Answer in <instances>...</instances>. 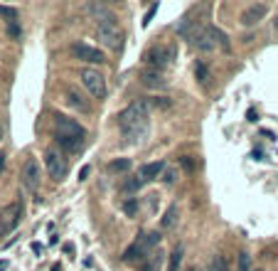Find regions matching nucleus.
<instances>
[{
	"mask_svg": "<svg viewBox=\"0 0 278 271\" xmlns=\"http://www.w3.org/2000/svg\"><path fill=\"white\" fill-rule=\"evenodd\" d=\"M148 101H133L118 114V131L128 143H140L148 136Z\"/></svg>",
	"mask_w": 278,
	"mask_h": 271,
	"instance_id": "1",
	"label": "nucleus"
},
{
	"mask_svg": "<svg viewBox=\"0 0 278 271\" xmlns=\"http://www.w3.org/2000/svg\"><path fill=\"white\" fill-rule=\"evenodd\" d=\"M160 244V234L158 232H150V234H143L133 241L126 251H123V261H145L150 256V249Z\"/></svg>",
	"mask_w": 278,
	"mask_h": 271,
	"instance_id": "2",
	"label": "nucleus"
},
{
	"mask_svg": "<svg viewBox=\"0 0 278 271\" xmlns=\"http://www.w3.org/2000/svg\"><path fill=\"white\" fill-rule=\"evenodd\" d=\"M79 79H82L84 89L89 91L94 99H106V94H109V84H106V79H104V74H101L99 69L86 67V69L79 72Z\"/></svg>",
	"mask_w": 278,
	"mask_h": 271,
	"instance_id": "3",
	"label": "nucleus"
},
{
	"mask_svg": "<svg viewBox=\"0 0 278 271\" xmlns=\"http://www.w3.org/2000/svg\"><path fill=\"white\" fill-rule=\"evenodd\" d=\"M45 168H47L52 180H64L67 173H69V163H67L64 153L59 148H47L45 151Z\"/></svg>",
	"mask_w": 278,
	"mask_h": 271,
	"instance_id": "4",
	"label": "nucleus"
},
{
	"mask_svg": "<svg viewBox=\"0 0 278 271\" xmlns=\"http://www.w3.org/2000/svg\"><path fill=\"white\" fill-rule=\"evenodd\" d=\"M55 136H64L69 141H82L86 138V128L79 121L69 119V116H55Z\"/></svg>",
	"mask_w": 278,
	"mask_h": 271,
	"instance_id": "5",
	"label": "nucleus"
},
{
	"mask_svg": "<svg viewBox=\"0 0 278 271\" xmlns=\"http://www.w3.org/2000/svg\"><path fill=\"white\" fill-rule=\"evenodd\" d=\"M172 60H175V47H165V45L150 47V50L143 55L145 67H150V69H160V72H163Z\"/></svg>",
	"mask_w": 278,
	"mask_h": 271,
	"instance_id": "6",
	"label": "nucleus"
},
{
	"mask_svg": "<svg viewBox=\"0 0 278 271\" xmlns=\"http://www.w3.org/2000/svg\"><path fill=\"white\" fill-rule=\"evenodd\" d=\"M96 37H99L101 45L109 47V50H118V47H121V30H118L116 20L96 23Z\"/></svg>",
	"mask_w": 278,
	"mask_h": 271,
	"instance_id": "7",
	"label": "nucleus"
},
{
	"mask_svg": "<svg viewBox=\"0 0 278 271\" xmlns=\"http://www.w3.org/2000/svg\"><path fill=\"white\" fill-rule=\"evenodd\" d=\"M69 52L77 57L79 62H86V64H104V55L96 50V47H91V45H86V42H74L72 47H69Z\"/></svg>",
	"mask_w": 278,
	"mask_h": 271,
	"instance_id": "8",
	"label": "nucleus"
},
{
	"mask_svg": "<svg viewBox=\"0 0 278 271\" xmlns=\"http://www.w3.org/2000/svg\"><path fill=\"white\" fill-rule=\"evenodd\" d=\"M20 178H23V185L28 187L30 192H35V190L40 187V163H37L35 158H28V160L23 163Z\"/></svg>",
	"mask_w": 278,
	"mask_h": 271,
	"instance_id": "9",
	"label": "nucleus"
},
{
	"mask_svg": "<svg viewBox=\"0 0 278 271\" xmlns=\"http://www.w3.org/2000/svg\"><path fill=\"white\" fill-rule=\"evenodd\" d=\"M266 13H268V8H266L263 3H253V5H249V8L239 15V20H241L244 28H253V25H258V23L266 18Z\"/></svg>",
	"mask_w": 278,
	"mask_h": 271,
	"instance_id": "10",
	"label": "nucleus"
},
{
	"mask_svg": "<svg viewBox=\"0 0 278 271\" xmlns=\"http://www.w3.org/2000/svg\"><path fill=\"white\" fill-rule=\"evenodd\" d=\"M140 84L148 87V89H165L167 79H165V74H163L160 69H150V67H145V69L140 72Z\"/></svg>",
	"mask_w": 278,
	"mask_h": 271,
	"instance_id": "11",
	"label": "nucleus"
},
{
	"mask_svg": "<svg viewBox=\"0 0 278 271\" xmlns=\"http://www.w3.org/2000/svg\"><path fill=\"white\" fill-rule=\"evenodd\" d=\"M64 96H67V104L72 106V109H77V111H82V114H89L91 111V104L84 99V94L77 87H67L64 89Z\"/></svg>",
	"mask_w": 278,
	"mask_h": 271,
	"instance_id": "12",
	"label": "nucleus"
},
{
	"mask_svg": "<svg viewBox=\"0 0 278 271\" xmlns=\"http://www.w3.org/2000/svg\"><path fill=\"white\" fill-rule=\"evenodd\" d=\"M163 170H165V163L163 160H155V163H145V165H140L138 175L143 182H150V180H158L160 175H163Z\"/></svg>",
	"mask_w": 278,
	"mask_h": 271,
	"instance_id": "13",
	"label": "nucleus"
},
{
	"mask_svg": "<svg viewBox=\"0 0 278 271\" xmlns=\"http://www.w3.org/2000/svg\"><path fill=\"white\" fill-rule=\"evenodd\" d=\"M192 45H195L199 52H212L217 42H214V37H212L209 28H204V30H199L195 37H192Z\"/></svg>",
	"mask_w": 278,
	"mask_h": 271,
	"instance_id": "14",
	"label": "nucleus"
},
{
	"mask_svg": "<svg viewBox=\"0 0 278 271\" xmlns=\"http://www.w3.org/2000/svg\"><path fill=\"white\" fill-rule=\"evenodd\" d=\"M20 214H23V207H20L18 202H15V205H10L8 212H5V224H3V229H5V232H10V229L20 222Z\"/></svg>",
	"mask_w": 278,
	"mask_h": 271,
	"instance_id": "15",
	"label": "nucleus"
},
{
	"mask_svg": "<svg viewBox=\"0 0 278 271\" xmlns=\"http://www.w3.org/2000/svg\"><path fill=\"white\" fill-rule=\"evenodd\" d=\"M109 170H111V173H126V170H131V160H128V158L111 160V163H109Z\"/></svg>",
	"mask_w": 278,
	"mask_h": 271,
	"instance_id": "16",
	"label": "nucleus"
},
{
	"mask_svg": "<svg viewBox=\"0 0 278 271\" xmlns=\"http://www.w3.org/2000/svg\"><path fill=\"white\" fill-rule=\"evenodd\" d=\"M180 264H182V246H175L172 254H170V266H167V271H177Z\"/></svg>",
	"mask_w": 278,
	"mask_h": 271,
	"instance_id": "17",
	"label": "nucleus"
},
{
	"mask_svg": "<svg viewBox=\"0 0 278 271\" xmlns=\"http://www.w3.org/2000/svg\"><path fill=\"white\" fill-rule=\"evenodd\" d=\"M0 15H3V18L8 20V25H10V23H18V15H20V13H18L15 8H10V5H0Z\"/></svg>",
	"mask_w": 278,
	"mask_h": 271,
	"instance_id": "18",
	"label": "nucleus"
},
{
	"mask_svg": "<svg viewBox=\"0 0 278 271\" xmlns=\"http://www.w3.org/2000/svg\"><path fill=\"white\" fill-rule=\"evenodd\" d=\"M175 217H177V207H170L165 212V217H163V229H170L175 224Z\"/></svg>",
	"mask_w": 278,
	"mask_h": 271,
	"instance_id": "19",
	"label": "nucleus"
},
{
	"mask_svg": "<svg viewBox=\"0 0 278 271\" xmlns=\"http://www.w3.org/2000/svg\"><path fill=\"white\" fill-rule=\"evenodd\" d=\"M195 72H197V77H199V82H202V84L207 87V84H209V72H207V67H204L202 62H197Z\"/></svg>",
	"mask_w": 278,
	"mask_h": 271,
	"instance_id": "20",
	"label": "nucleus"
},
{
	"mask_svg": "<svg viewBox=\"0 0 278 271\" xmlns=\"http://www.w3.org/2000/svg\"><path fill=\"white\" fill-rule=\"evenodd\" d=\"M209 271H229V266H226V259L217 254V256L212 259V266H209Z\"/></svg>",
	"mask_w": 278,
	"mask_h": 271,
	"instance_id": "21",
	"label": "nucleus"
},
{
	"mask_svg": "<svg viewBox=\"0 0 278 271\" xmlns=\"http://www.w3.org/2000/svg\"><path fill=\"white\" fill-rule=\"evenodd\" d=\"M158 266H160V259H155V256H148V259L143 261V266H140L138 271H158Z\"/></svg>",
	"mask_w": 278,
	"mask_h": 271,
	"instance_id": "22",
	"label": "nucleus"
},
{
	"mask_svg": "<svg viewBox=\"0 0 278 271\" xmlns=\"http://www.w3.org/2000/svg\"><path fill=\"white\" fill-rule=\"evenodd\" d=\"M140 185H143V180H140V178L126 180V182H123V192H136V190H140Z\"/></svg>",
	"mask_w": 278,
	"mask_h": 271,
	"instance_id": "23",
	"label": "nucleus"
},
{
	"mask_svg": "<svg viewBox=\"0 0 278 271\" xmlns=\"http://www.w3.org/2000/svg\"><path fill=\"white\" fill-rule=\"evenodd\" d=\"M239 271H251V256L246 251L239 254Z\"/></svg>",
	"mask_w": 278,
	"mask_h": 271,
	"instance_id": "24",
	"label": "nucleus"
},
{
	"mask_svg": "<svg viewBox=\"0 0 278 271\" xmlns=\"http://www.w3.org/2000/svg\"><path fill=\"white\" fill-rule=\"evenodd\" d=\"M8 32H10V37H20V28H18V23H10V25H8Z\"/></svg>",
	"mask_w": 278,
	"mask_h": 271,
	"instance_id": "25",
	"label": "nucleus"
},
{
	"mask_svg": "<svg viewBox=\"0 0 278 271\" xmlns=\"http://www.w3.org/2000/svg\"><path fill=\"white\" fill-rule=\"evenodd\" d=\"M136 207H138V202H136V200H128V202L123 205V210L128 212V214H133V212H136Z\"/></svg>",
	"mask_w": 278,
	"mask_h": 271,
	"instance_id": "26",
	"label": "nucleus"
},
{
	"mask_svg": "<svg viewBox=\"0 0 278 271\" xmlns=\"http://www.w3.org/2000/svg\"><path fill=\"white\" fill-rule=\"evenodd\" d=\"M182 165H185V170H192V160L190 158H182Z\"/></svg>",
	"mask_w": 278,
	"mask_h": 271,
	"instance_id": "27",
	"label": "nucleus"
},
{
	"mask_svg": "<svg viewBox=\"0 0 278 271\" xmlns=\"http://www.w3.org/2000/svg\"><path fill=\"white\" fill-rule=\"evenodd\" d=\"M86 175H89V165H84L82 173H79V180H86Z\"/></svg>",
	"mask_w": 278,
	"mask_h": 271,
	"instance_id": "28",
	"label": "nucleus"
},
{
	"mask_svg": "<svg viewBox=\"0 0 278 271\" xmlns=\"http://www.w3.org/2000/svg\"><path fill=\"white\" fill-rule=\"evenodd\" d=\"M165 182L170 185V182H175V173H165Z\"/></svg>",
	"mask_w": 278,
	"mask_h": 271,
	"instance_id": "29",
	"label": "nucleus"
},
{
	"mask_svg": "<svg viewBox=\"0 0 278 271\" xmlns=\"http://www.w3.org/2000/svg\"><path fill=\"white\" fill-rule=\"evenodd\" d=\"M3 168H5V155L0 153V173H3Z\"/></svg>",
	"mask_w": 278,
	"mask_h": 271,
	"instance_id": "30",
	"label": "nucleus"
},
{
	"mask_svg": "<svg viewBox=\"0 0 278 271\" xmlns=\"http://www.w3.org/2000/svg\"><path fill=\"white\" fill-rule=\"evenodd\" d=\"M0 138H3V128H0Z\"/></svg>",
	"mask_w": 278,
	"mask_h": 271,
	"instance_id": "31",
	"label": "nucleus"
},
{
	"mask_svg": "<svg viewBox=\"0 0 278 271\" xmlns=\"http://www.w3.org/2000/svg\"><path fill=\"white\" fill-rule=\"evenodd\" d=\"M276 28H278V20H276Z\"/></svg>",
	"mask_w": 278,
	"mask_h": 271,
	"instance_id": "32",
	"label": "nucleus"
}]
</instances>
